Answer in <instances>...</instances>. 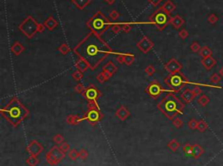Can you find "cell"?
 I'll use <instances>...</instances> for the list:
<instances>
[{
  "label": "cell",
  "mask_w": 223,
  "mask_h": 166,
  "mask_svg": "<svg viewBox=\"0 0 223 166\" xmlns=\"http://www.w3.org/2000/svg\"><path fill=\"white\" fill-rule=\"evenodd\" d=\"M105 1H106L108 4H114L116 0H105Z\"/></svg>",
  "instance_id": "56"
},
{
  "label": "cell",
  "mask_w": 223,
  "mask_h": 166,
  "mask_svg": "<svg viewBox=\"0 0 223 166\" xmlns=\"http://www.w3.org/2000/svg\"><path fill=\"white\" fill-rule=\"evenodd\" d=\"M25 46H24L22 44H20L19 42H15V43L13 44V46H12V48H11L12 52L13 53L15 56H19L21 53H23L24 51H25Z\"/></svg>",
  "instance_id": "21"
},
{
  "label": "cell",
  "mask_w": 223,
  "mask_h": 166,
  "mask_svg": "<svg viewBox=\"0 0 223 166\" xmlns=\"http://www.w3.org/2000/svg\"><path fill=\"white\" fill-rule=\"evenodd\" d=\"M111 29H112V31L114 32V34H119L122 30V24H112Z\"/></svg>",
  "instance_id": "37"
},
{
  "label": "cell",
  "mask_w": 223,
  "mask_h": 166,
  "mask_svg": "<svg viewBox=\"0 0 223 166\" xmlns=\"http://www.w3.org/2000/svg\"><path fill=\"white\" fill-rule=\"evenodd\" d=\"M130 115L131 113H130L128 109L124 105H121L115 112V116L121 121H125V119H127L130 117Z\"/></svg>",
  "instance_id": "16"
},
{
  "label": "cell",
  "mask_w": 223,
  "mask_h": 166,
  "mask_svg": "<svg viewBox=\"0 0 223 166\" xmlns=\"http://www.w3.org/2000/svg\"><path fill=\"white\" fill-rule=\"evenodd\" d=\"M167 146H168V148L170 149L171 151H174V152H175V151H178V149L180 148V143L178 142L176 139H172L170 140L169 142H168V143H167Z\"/></svg>",
  "instance_id": "29"
},
{
  "label": "cell",
  "mask_w": 223,
  "mask_h": 166,
  "mask_svg": "<svg viewBox=\"0 0 223 166\" xmlns=\"http://www.w3.org/2000/svg\"><path fill=\"white\" fill-rule=\"evenodd\" d=\"M64 158L65 153L61 151L59 146H53L46 155V162L52 166L59 164Z\"/></svg>",
  "instance_id": "8"
},
{
  "label": "cell",
  "mask_w": 223,
  "mask_h": 166,
  "mask_svg": "<svg viewBox=\"0 0 223 166\" xmlns=\"http://www.w3.org/2000/svg\"><path fill=\"white\" fill-rule=\"evenodd\" d=\"M119 17H120V13H119L117 11H115V10L112 11V12L109 13V18L112 19V20H117V19H119Z\"/></svg>",
  "instance_id": "51"
},
{
  "label": "cell",
  "mask_w": 223,
  "mask_h": 166,
  "mask_svg": "<svg viewBox=\"0 0 223 166\" xmlns=\"http://www.w3.org/2000/svg\"><path fill=\"white\" fill-rule=\"evenodd\" d=\"M26 151L31 156H35L38 157V155L44 151V148L42 146L41 143H39L37 140H32L31 141L29 144L27 145Z\"/></svg>",
  "instance_id": "14"
},
{
  "label": "cell",
  "mask_w": 223,
  "mask_h": 166,
  "mask_svg": "<svg viewBox=\"0 0 223 166\" xmlns=\"http://www.w3.org/2000/svg\"><path fill=\"white\" fill-rule=\"evenodd\" d=\"M163 91L162 86L160 85V83L157 81V80H153V82L149 83L147 88H146V93H148L151 98H159V96Z\"/></svg>",
  "instance_id": "11"
},
{
  "label": "cell",
  "mask_w": 223,
  "mask_h": 166,
  "mask_svg": "<svg viewBox=\"0 0 223 166\" xmlns=\"http://www.w3.org/2000/svg\"><path fill=\"white\" fill-rule=\"evenodd\" d=\"M185 21L180 15H175L172 18L171 20V24L174 27V29H180L181 27L184 24Z\"/></svg>",
  "instance_id": "22"
},
{
  "label": "cell",
  "mask_w": 223,
  "mask_h": 166,
  "mask_svg": "<svg viewBox=\"0 0 223 166\" xmlns=\"http://www.w3.org/2000/svg\"><path fill=\"white\" fill-rule=\"evenodd\" d=\"M155 72H156V70L153 65H148V67H146V69H145V72L148 76H153L155 73Z\"/></svg>",
  "instance_id": "46"
},
{
  "label": "cell",
  "mask_w": 223,
  "mask_h": 166,
  "mask_svg": "<svg viewBox=\"0 0 223 166\" xmlns=\"http://www.w3.org/2000/svg\"><path fill=\"white\" fill-rule=\"evenodd\" d=\"M68 157L71 160L75 161V160H77V159L80 158V151H78L76 149L70 150V151H68Z\"/></svg>",
  "instance_id": "32"
},
{
  "label": "cell",
  "mask_w": 223,
  "mask_h": 166,
  "mask_svg": "<svg viewBox=\"0 0 223 166\" xmlns=\"http://www.w3.org/2000/svg\"><path fill=\"white\" fill-rule=\"evenodd\" d=\"M164 68L169 74H175V73L181 72L182 69V64L177 59L171 58L170 60L165 64Z\"/></svg>",
  "instance_id": "13"
},
{
  "label": "cell",
  "mask_w": 223,
  "mask_h": 166,
  "mask_svg": "<svg viewBox=\"0 0 223 166\" xmlns=\"http://www.w3.org/2000/svg\"><path fill=\"white\" fill-rule=\"evenodd\" d=\"M208 23L211 24H215L218 22V17L215 14H210L208 17Z\"/></svg>",
  "instance_id": "42"
},
{
  "label": "cell",
  "mask_w": 223,
  "mask_h": 166,
  "mask_svg": "<svg viewBox=\"0 0 223 166\" xmlns=\"http://www.w3.org/2000/svg\"><path fill=\"white\" fill-rule=\"evenodd\" d=\"M86 26L92 32L101 37L112 26V24L102 12L98 11L87 21Z\"/></svg>",
  "instance_id": "4"
},
{
  "label": "cell",
  "mask_w": 223,
  "mask_h": 166,
  "mask_svg": "<svg viewBox=\"0 0 223 166\" xmlns=\"http://www.w3.org/2000/svg\"><path fill=\"white\" fill-rule=\"evenodd\" d=\"M92 0H72V3L76 7L78 8L79 10H84L85 8L86 7L88 4L91 3Z\"/></svg>",
  "instance_id": "26"
},
{
  "label": "cell",
  "mask_w": 223,
  "mask_h": 166,
  "mask_svg": "<svg viewBox=\"0 0 223 166\" xmlns=\"http://www.w3.org/2000/svg\"><path fill=\"white\" fill-rule=\"evenodd\" d=\"M96 79L98 80V82L100 83H105L106 81H107V78H106V74L104 73L103 72H101L100 73H98V75H97V78H96Z\"/></svg>",
  "instance_id": "41"
},
{
  "label": "cell",
  "mask_w": 223,
  "mask_h": 166,
  "mask_svg": "<svg viewBox=\"0 0 223 166\" xmlns=\"http://www.w3.org/2000/svg\"><path fill=\"white\" fill-rule=\"evenodd\" d=\"M190 49H191V51H192L193 52L197 53L200 52L201 47H200V44H199L198 42H193V43H192V45L190 46Z\"/></svg>",
  "instance_id": "38"
},
{
  "label": "cell",
  "mask_w": 223,
  "mask_h": 166,
  "mask_svg": "<svg viewBox=\"0 0 223 166\" xmlns=\"http://www.w3.org/2000/svg\"><path fill=\"white\" fill-rule=\"evenodd\" d=\"M81 121H82V118L78 117L77 115H69L68 117H66V123L68 125H73V126L80 125Z\"/></svg>",
  "instance_id": "25"
},
{
  "label": "cell",
  "mask_w": 223,
  "mask_h": 166,
  "mask_svg": "<svg viewBox=\"0 0 223 166\" xmlns=\"http://www.w3.org/2000/svg\"><path fill=\"white\" fill-rule=\"evenodd\" d=\"M182 150L184 151L187 156H192V151H193V145H191L190 143H186L183 146Z\"/></svg>",
  "instance_id": "35"
},
{
  "label": "cell",
  "mask_w": 223,
  "mask_h": 166,
  "mask_svg": "<svg viewBox=\"0 0 223 166\" xmlns=\"http://www.w3.org/2000/svg\"><path fill=\"white\" fill-rule=\"evenodd\" d=\"M38 163H39V160L38 157H35V156H30L26 159V163L29 166H36Z\"/></svg>",
  "instance_id": "33"
},
{
  "label": "cell",
  "mask_w": 223,
  "mask_h": 166,
  "mask_svg": "<svg viewBox=\"0 0 223 166\" xmlns=\"http://www.w3.org/2000/svg\"><path fill=\"white\" fill-rule=\"evenodd\" d=\"M204 153V149L200 146V144H193V151H192V157L193 158L198 159L200 158Z\"/></svg>",
  "instance_id": "23"
},
{
  "label": "cell",
  "mask_w": 223,
  "mask_h": 166,
  "mask_svg": "<svg viewBox=\"0 0 223 166\" xmlns=\"http://www.w3.org/2000/svg\"><path fill=\"white\" fill-rule=\"evenodd\" d=\"M82 118V121L86 120L90 124L95 126V125L101 121L103 118V114L100 111V109H93V108H88L86 114L84 115Z\"/></svg>",
  "instance_id": "9"
},
{
  "label": "cell",
  "mask_w": 223,
  "mask_h": 166,
  "mask_svg": "<svg viewBox=\"0 0 223 166\" xmlns=\"http://www.w3.org/2000/svg\"><path fill=\"white\" fill-rule=\"evenodd\" d=\"M116 60L120 64H125V62H124V54H119L116 57Z\"/></svg>",
  "instance_id": "53"
},
{
  "label": "cell",
  "mask_w": 223,
  "mask_h": 166,
  "mask_svg": "<svg viewBox=\"0 0 223 166\" xmlns=\"http://www.w3.org/2000/svg\"><path fill=\"white\" fill-rule=\"evenodd\" d=\"M172 17L170 14H167L164 12L162 8H159L156 10L150 17H149V22L153 24L159 30H165L169 24H171Z\"/></svg>",
  "instance_id": "5"
},
{
  "label": "cell",
  "mask_w": 223,
  "mask_h": 166,
  "mask_svg": "<svg viewBox=\"0 0 223 166\" xmlns=\"http://www.w3.org/2000/svg\"><path fill=\"white\" fill-rule=\"evenodd\" d=\"M199 54H200V56L202 57V58H205V57H210V56H212L213 51H212V50L210 49L208 46H203L201 49H200Z\"/></svg>",
  "instance_id": "27"
},
{
  "label": "cell",
  "mask_w": 223,
  "mask_h": 166,
  "mask_svg": "<svg viewBox=\"0 0 223 166\" xmlns=\"http://www.w3.org/2000/svg\"><path fill=\"white\" fill-rule=\"evenodd\" d=\"M157 108L169 120H174L177 115L183 113V110L185 108V104L182 103L173 93H168L157 104Z\"/></svg>",
  "instance_id": "3"
},
{
  "label": "cell",
  "mask_w": 223,
  "mask_h": 166,
  "mask_svg": "<svg viewBox=\"0 0 223 166\" xmlns=\"http://www.w3.org/2000/svg\"><path fill=\"white\" fill-rule=\"evenodd\" d=\"M82 96H83V98L86 99L88 102L98 101V98L101 97V92L93 84H91V85H89V86L86 88L85 91L82 93Z\"/></svg>",
  "instance_id": "10"
},
{
  "label": "cell",
  "mask_w": 223,
  "mask_h": 166,
  "mask_svg": "<svg viewBox=\"0 0 223 166\" xmlns=\"http://www.w3.org/2000/svg\"><path fill=\"white\" fill-rule=\"evenodd\" d=\"M86 90V87L84 86L83 83H78L77 85L75 86V91L77 93H80V94H82L84 91Z\"/></svg>",
  "instance_id": "49"
},
{
  "label": "cell",
  "mask_w": 223,
  "mask_h": 166,
  "mask_svg": "<svg viewBox=\"0 0 223 166\" xmlns=\"http://www.w3.org/2000/svg\"><path fill=\"white\" fill-rule=\"evenodd\" d=\"M197 102H198V104H199L200 106L204 107V106H206L207 104H209V102H210V98H208L207 95L202 94L200 95V97H199L198 100H197Z\"/></svg>",
  "instance_id": "28"
},
{
  "label": "cell",
  "mask_w": 223,
  "mask_h": 166,
  "mask_svg": "<svg viewBox=\"0 0 223 166\" xmlns=\"http://www.w3.org/2000/svg\"><path fill=\"white\" fill-rule=\"evenodd\" d=\"M122 24V30H123L124 32H125V33H128V32H130V31H131V30H132V26H131V24H130L123 23V24Z\"/></svg>",
  "instance_id": "50"
},
{
  "label": "cell",
  "mask_w": 223,
  "mask_h": 166,
  "mask_svg": "<svg viewBox=\"0 0 223 166\" xmlns=\"http://www.w3.org/2000/svg\"><path fill=\"white\" fill-rule=\"evenodd\" d=\"M181 98L182 100H183L186 104H189V103H191L192 101H193V99H194L195 96L193 95L192 90H190V89H186L185 91H183V92L181 93Z\"/></svg>",
  "instance_id": "18"
},
{
  "label": "cell",
  "mask_w": 223,
  "mask_h": 166,
  "mask_svg": "<svg viewBox=\"0 0 223 166\" xmlns=\"http://www.w3.org/2000/svg\"><path fill=\"white\" fill-rule=\"evenodd\" d=\"M75 67L77 68V70H79V71L84 73L90 68V65L88 64V63L86 60H84L82 58H79V60L76 61Z\"/></svg>",
  "instance_id": "20"
},
{
  "label": "cell",
  "mask_w": 223,
  "mask_h": 166,
  "mask_svg": "<svg viewBox=\"0 0 223 166\" xmlns=\"http://www.w3.org/2000/svg\"><path fill=\"white\" fill-rule=\"evenodd\" d=\"M164 82L174 92L181 91L186 86V84L189 83L187 78L181 72L175 73V74H169L165 78Z\"/></svg>",
  "instance_id": "6"
},
{
  "label": "cell",
  "mask_w": 223,
  "mask_h": 166,
  "mask_svg": "<svg viewBox=\"0 0 223 166\" xmlns=\"http://www.w3.org/2000/svg\"><path fill=\"white\" fill-rule=\"evenodd\" d=\"M220 76L221 78H223V67L220 69Z\"/></svg>",
  "instance_id": "57"
},
{
  "label": "cell",
  "mask_w": 223,
  "mask_h": 166,
  "mask_svg": "<svg viewBox=\"0 0 223 166\" xmlns=\"http://www.w3.org/2000/svg\"><path fill=\"white\" fill-rule=\"evenodd\" d=\"M59 149H60L61 151H63V152H64V153H66V152H68L69 151H70V144H69L68 143H66V142H64V143H62L61 144H59Z\"/></svg>",
  "instance_id": "44"
},
{
  "label": "cell",
  "mask_w": 223,
  "mask_h": 166,
  "mask_svg": "<svg viewBox=\"0 0 223 166\" xmlns=\"http://www.w3.org/2000/svg\"><path fill=\"white\" fill-rule=\"evenodd\" d=\"M197 126H198V121L194 118H192L191 120L188 122V127L190 130H197Z\"/></svg>",
  "instance_id": "43"
},
{
  "label": "cell",
  "mask_w": 223,
  "mask_h": 166,
  "mask_svg": "<svg viewBox=\"0 0 223 166\" xmlns=\"http://www.w3.org/2000/svg\"><path fill=\"white\" fill-rule=\"evenodd\" d=\"M58 50H59V51L62 54V55H66V54H68L69 51H70V48H69V46L66 45V44H62L59 48H58Z\"/></svg>",
  "instance_id": "34"
},
{
  "label": "cell",
  "mask_w": 223,
  "mask_h": 166,
  "mask_svg": "<svg viewBox=\"0 0 223 166\" xmlns=\"http://www.w3.org/2000/svg\"><path fill=\"white\" fill-rule=\"evenodd\" d=\"M192 91H193V95H194L195 97H198V96H200V95L202 94V90L200 89L199 85H196V86L193 87Z\"/></svg>",
  "instance_id": "52"
},
{
  "label": "cell",
  "mask_w": 223,
  "mask_h": 166,
  "mask_svg": "<svg viewBox=\"0 0 223 166\" xmlns=\"http://www.w3.org/2000/svg\"><path fill=\"white\" fill-rule=\"evenodd\" d=\"M53 142L56 144H61L62 143H64V137L62 136L61 134H57L53 137Z\"/></svg>",
  "instance_id": "40"
},
{
  "label": "cell",
  "mask_w": 223,
  "mask_h": 166,
  "mask_svg": "<svg viewBox=\"0 0 223 166\" xmlns=\"http://www.w3.org/2000/svg\"><path fill=\"white\" fill-rule=\"evenodd\" d=\"M117 66H116L112 61H110V62H108L107 64H106L103 66L102 72L106 74L107 79L109 80L110 78L114 76V73L117 72Z\"/></svg>",
  "instance_id": "15"
},
{
  "label": "cell",
  "mask_w": 223,
  "mask_h": 166,
  "mask_svg": "<svg viewBox=\"0 0 223 166\" xmlns=\"http://www.w3.org/2000/svg\"><path fill=\"white\" fill-rule=\"evenodd\" d=\"M208 128V125L207 124V122L203 119H201L198 122V126H197V130L200 132L206 131Z\"/></svg>",
  "instance_id": "31"
},
{
  "label": "cell",
  "mask_w": 223,
  "mask_h": 166,
  "mask_svg": "<svg viewBox=\"0 0 223 166\" xmlns=\"http://www.w3.org/2000/svg\"><path fill=\"white\" fill-rule=\"evenodd\" d=\"M135 60V56L133 54H131V53H126V54H124V62L126 65H131L132 64V63L134 62Z\"/></svg>",
  "instance_id": "30"
},
{
  "label": "cell",
  "mask_w": 223,
  "mask_h": 166,
  "mask_svg": "<svg viewBox=\"0 0 223 166\" xmlns=\"http://www.w3.org/2000/svg\"><path fill=\"white\" fill-rule=\"evenodd\" d=\"M188 36H189L188 31L186 30V29H182L181 30L179 31V37L181 38V39H183V40H185L186 38H188Z\"/></svg>",
  "instance_id": "48"
},
{
  "label": "cell",
  "mask_w": 223,
  "mask_h": 166,
  "mask_svg": "<svg viewBox=\"0 0 223 166\" xmlns=\"http://www.w3.org/2000/svg\"><path fill=\"white\" fill-rule=\"evenodd\" d=\"M72 78L76 80V81H80V80L83 78L84 77L83 72H81L80 71H79V70H76L75 72L72 74Z\"/></svg>",
  "instance_id": "36"
},
{
  "label": "cell",
  "mask_w": 223,
  "mask_h": 166,
  "mask_svg": "<svg viewBox=\"0 0 223 166\" xmlns=\"http://www.w3.org/2000/svg\"><path fill=\"white\" fill-rule=\"evenodd\" d=\"M45 29H46V26H45L44 24H38V32H43Z\"/></svg>",
  "instance_id": "55"
},
{
  "label": "cell",
  "mask_w": 223,
  "mask_h": 166,
  "mask_svg": "<svg viewBox=\"0 0 223 166\" xmlns=\"http://www.w3.org/2000/svg\"><path fill=\"white\" fill-rule=\"evenodd\" d=\"M209 80H210V82L213 83H218L220 82L221 77H220L219 74H217V73H214V74L210 77Z\"/></svg>",
  "instance_id": "39"
},
{
  "label": "cell",
  "mask_w": 223,
  "mask_h": 166,
  "mask_svg": "<svg viewBox=\"0 0 223 166\" xmlns=\"http://www.w3.org/2000/svg\"><path fill=\"white\" fill-rule=\"evenodd\" d=\"M200 63H201V64L203 65V67H204L206 70L210 71L213 67H215L216 64H217V61L215 60V57L210 56V57L202 58V59L200 60Z\"/></svg>",
  "instance_id": "17"
},
{
  "label": "cell",
  "mask_w": 223,
  "mask_h": 166,
  "mask_svg": "<svg viewBox=\"0 0 223 166\" xmlns=\"http://www.w3.org/2000/svg\"><path fill=\"white\" fill-rule=\"evenodd\" d=\"M173 125L176 127V128H181L182 125H183V121L179 118V117H175L174 120H173Z\"/></svg>",
  "instance_id": "45"
},
{
  "label": "cell",
  "mask_w": 223,
  "mask_h": 166,
  "mask_svg": "<svg viewBox=\"0 0 223 166\" xmlns=\"http://www.w3.org/2000/svg\"><path fill=\"white\" fill-rule=\"evenodd\" d=\"M89 157V152L86 149H81L80 151V158L82 160H86Z\"/></svg>",
  "instance_id": "47"
},
{
  "label": "cell",
  "mask_w": 223,
  "mask_h": 166,
  "mask_svg": "<svg viewBox=\"0 0 223 166\" xmlns=\"http://www.w3.org/2000/svg\"><path fill=\"white\" fill-rule=\"evenodd\" d=\"M136 46L138 49L146 54V53L149 52V51L153 48L154 44H153V42L150 40L149 38H148L147 36H144L143 38H141L140 41L137 43Z\"/></svg>",
  "instance_id": "12"
},
{
  "label": "cell",
  "mask_w": 223,
  "mask_h": 166,
  "mask_svg": "<svg viewBox=\"0 0 223 166\" xmlns=\"http://www.w3.org/2000/svg\"><path fill=\"white\" fill-rule=\"evenodd\" d=\"M39 24L31 16H28L22 23L19 24V30L26 38H32L38 32Z\"/></svg>",
  "instance_id": "7"
},
{
  "label": "cell",
  "mask_w": 223,
  "mask_h": 166,
  "mask_svg": "<svg viewBox=\"0 0 223 166\" xmlns=\"http://www.w3.org/2000/svg\"><path fill=\"white\" fill-rule=\"evenodd\" d=\"M161 8L164 10V12H166L167 14H171V13L176 9V5H175L171 0H167V1H166V2L164 3V4L161 6Z\"/></svg>",
  "instance_id": "24"
},
{
  "label": "cell",
  "mask_w": 223,
  "mask_h": 166,
  "mask_svg": "<svg viewBox=\"0 0 223 166\" xmlns=\"http://www.w3.org/2000/svg\"><path fill=\"white\" fill-rule=\"evenodd\" d=\"M73 52L86 61L90 69L94 71L109 54L113 53V50L99 36L91 31L74 47Z\"/></svg>",
  "instance_id": "1"
},
{
  "label": "cell",
  "mask_w": 223,
  "mask_h": 166,
  "mask_svg": "<svg viewBox=\"0 0 223 166\" xmlns=\"http://www.w3.org/2000/svg\"><path fill=\"white\" fill-rule=\"evenodd\" d=\"M44 24H45V26H46V28L47 29V30H50V31H52V30H55V29L57 28L59 24H58V22L56 21V19H54L53 16H50L49 18L45 21Z\"/></svg>",
  "instance_id": "19"
},
{
  "label": "cell",
  "mask_w": 223,
  "mask_h": 166,
  "mask_svg": "<svg viewBox=\"0 0 223 166\" xmlns=\"http://www.w3.org/2000/svg\"><path fill=\"white\" fill-rule=\"evenodd\" d=\"M148 1L149 4H151L153 6H157V5H159L162 2V0H148Z\"/></svg>",
  "instance_id": "54"
},
{
  "label": "cell",
  "mask_w": 223,
  "mask_h": 166,
  "mask_svg": "<svg viewBox=\"0 0 223 166\" xmlns=\"http://www.w3.org/2000/svg\"><path fill=\"white\" fill-rule=\"evenodd\" d=\"M0 113L13 127H18L29 116L30 111L18 98L14 97L1 109Z\"/></svg>",
  "instance_id": "2"
}]
</instances>
